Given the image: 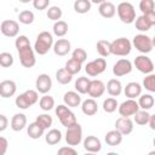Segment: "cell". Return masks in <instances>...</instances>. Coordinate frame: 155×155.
Instances as JSON below:
<instances>
[{
  "label": "cell",
  "instance_id": "54",
  "mask_svg": "<svg viewBox=\"0 0 155 155\" xmlns=\"http://www.w3.org/2000/svg\"><path fill=\"white\" fill-rule=\"evenodd\" d=\"M19 2H22V4H28V2H30V1H33V0H18Z\"/></svg>",
  "mask_w": 155,
  "mask_h": 155
},
{
  "label": "cell",
  "instance_id": "16",
  "mask_svg": "<svg viewBox=\"0 0 155 155\" xmlns=\"http://www.w3.org/2000/svg\"><path fill=\"white\" fill-rule=\"evenodd\" d=\"M105 92V85L102 80H91L90 81V85H88V90H87V94L91 97V98H99L104 94Z\"/></svg>",
  "mask_w": 155,
  "mask_h": 155
},
{
  "label": "cell",
  "instance_id": "17",
  "mask_svg": "<svg viewBox=\"0 0 155 155\" xmlns=\"http://www.w3.org/2000/svg\"><path fill=\"white\" fill-rule=\"evenodd\" d=\"M115 130H117L122 136H127L133 131V121L130 117L120 116L115 121Z\"/></svg>",
  "mask_w": 155,
  "mask_h": 155
},
{
  "label": "cell",
  "instance_id": "11",
  "mask_svg": "<svg viewBox=\"0 0 155 155\" xmlns=\"http://www.w3.org/2000/svg\"><path fill=\"white\" fill-rule=\"evenodd\" d=\"M133 64H134V67H136V69H137L138 71H140V73H143V74H145V75L154 71V63H153V61H151L148 56H145V54H139V56H137V57L134 58V61H133Z\"/></svg>",
  "mask_w": 155,
  "mask_h": 155
},
{
  "label": "cell",
  "instance_id": "37",
  "mask_svg": "<svg viewBox=\"0 0 155 155\" xmlns=\"http://www.w3.org/2000/svg\"><path fill=\"white\" fill-rule=\"evenodd\" d=\"M81 68H82V64L79 63L78 61L73 59V58L68 59L67 63H65V65H64V69H65L69 74H71L73 76H74L75 74H78V73H80V71H81Z\"/></svg>",
  "mask_w": 155,
  "mask_h": 155
},
{
  "label": "cell",
  "instance_id": "12",
  "mask_svg": "<svg viewBox=\"0 0 155 155\" xmlns=\"http://www.w3.org/2000/svg\"><path fill=\"white\" fill-rule=\"evenodd\" d=\"M138 110H139V105L137 101L132 98H128L125 102H122L120 105H117V111L120 116H125V117L133 116Z\"/></svg>",
  "mask_w": 155,
  "mask_h": 155
},
{
  "label": "cell",
  "instance_id": "23",
  "mask_svg": "<svg viewBox=\"0 0 155 155\" xmlns=\"http://www.w3.org/2000/svg\"><path fill=\"white\" fill-rule=\"evenodd\" d=\"M81 111L87 116H93L98 111V104L94 98H88L81 102Z\"/></svg>",
  "mask_w": 155,
  "mask_h": 155
},
{
  "label": "cell",
  "instance_id": "20",
  "mask_svg": "<svg viewBox=\"0 0 155 155\" xmlns=\"http://www.w3.org/2000/svg\"><path fill=\"white\" fill-rule=\"evenodd\" d=\"M17 91V85L13 80H4L0 82V96L2 98H10L15 96Z\"/></svg>",
  "mask_w": 155,
  "mask_h": 155
},
{
  "label": "cell",
  "instance_id": "53",
  "mask_svg": "<svg viewBox=\"0 0 155 155\" xmlns=\"http://www.w3.org/2000/svg\"><path fill=\"white\" fill-rule=\"evenodd\" d=\"M91 1V4H102V2H104V1H107V0H90Z\"/></svg>",
  "mask_w": 155,
  "mask_h": 155
},
{
  "label": "cell",
  "instance_id": "24",
  "mask_svg": "<svg viewBox=\"0 0 155 155\" xmlns=\"http://www.w3.org/2000/svg\"><path fill=\"white\" fill-rule=\"evenodd\" d=\"M10 125H11L12 131L19 132V131H22L27 126V116L23 113H17V114H15L12 116Z\"/></svg>",
  "mask_w": 155,
  "mask_h": 155
},
{
  "label": "cell",
  "instance_id": "3",
  "mask_svg": "<svg viewBox=\"0 0 155 155\" xmlns=\"http://www.w3.org/2000/svg\"><path fill=\"white\" fill-rule=\"evenodd\" d=\"M131 44H132V46H134V48L137 51H139L143 54H147L153 51L155 40L147 34H137V35H134Z\"/></svg>",
  "mask_w": 155,
  "mask_h": 155
},
{
  "label": "cell",
  "instance_id": "51",
  "mask_svg": "<svg viewBox=\"0 0 155 155\" xmlns=\"http://www.w3.org/2000/svg\"><path fill=\"white\" fill-rule=\"evenodd\" d=\"M8 126V119L6 117V115L0 114V132H4Z\"/></svg>",
  "mask_w": 155,
  "mask_h": 155
},
{
  "label": "cell",
  "instance_id": "40",
  "mask_svg": "<svg viewBox=\"0 0 155 155\" xmlns=\"http://www.w3.org/2000/svg\"><path fill=\"white\" fill-rule=\"evenodd\" d=\"M35 121H36L40 126H42L45 130L50 128V127L52 126V124H53V119H52V116H51L50 114H46V113L38 115L36 119H35Z\"/></svg>",
  "mask_w": 155,
  "mask_h": 155
},
{
  "label": "cell",
  "instance_id": "48",
  "mask_svg": "<svg viewBox=\"0 0 155 155\" xmlns=\"http://www.w3.org/2000/svg\"><path fill=\"white\" fill-rule=\"evenodd\" d=\"M50 5V0H33V6L35 10H46Z\"/></svg>",
  "mask_w": 155,
  "mask_h": 155
},
{
  "label": "cell",
  "instance_id": "50",
  "mask_svg": "<svg viewBox=\"0 0 155 155\" xmlns=\"http://www.w3.org/2000/svg\"><path fill=\"white\" fill-rule=\"evenodd\" d=\"M7 148H8V142L5 137H1L0 136V155H5L6 151H7Z\"/></svg>",
  "mask_w": 155,
  "mask_h": 155
},
{
  "label": "cell",
  "instance_id": "36",
  "mask_svg": "<svg viewBox=\"0 0 155 155\" xmlns=\"http://www.w3.org/2000/svg\"><path fill=\"white\" fill-rule=\"evenodd\" d=\"M56 80L61 85H68L73 80V75L69 74L64 68H61L56 71Z\"/></svg>",
  "mask_w": 155,
  "mask_h": 155
},
{
  "label": "cell",
  "instance_id": "8",
  "mask_svg": "<svg viewBox=\"0 0 155 155\" xmlns=\"http://www.w3.org/2000/svg\"><path fill=\"white\" fill-rule=\"evenodd\" d=\"M18 51V57H19V62L24 68H33L36 63V58H35V51L34 48H31L30 45L21 47L17 50Z\"/></svg>",
  "mask_w": 155,
  "mask_h": 155
},
{
  "label": "cell",
  "instance_id": "25",
  "mask_svg": "<svg viewBox=\"0 0 155 155\" xmlns=\"http://www.w3.org/2000/svg\"><path fill=\"white\" fill-rule=\"evenodd\" d=\"M98 12L103 18H113L116 13V7L113 2L110 1H104L102 4H99L98 7Z\"/></svg>",
  "mask_w": 155,
  "mask_h": 155
},
{
  "label": "cell",
  "instance_id": "35",
  "mask_svg": "<svg viewBox=\"0 0 155 155\" xmlns=\"http://www.w3.org/2000/svg\"><path fill=\"white\" fill-rule=\"evenodd\" d=\"M90 81H91V80H90L88 78H86V76H80V78H78V80L75 81V85H74L76 92H79L80 94L87 93Z\"/></svg>",
  "mask_w": 155,
  "mask_h": 155
},
{
  "label": "cell",
  "instance_id": "4",
  "mask_svg": "<svg viewBox=\"0 0 155 155\" xmlns=\"http://www.w3.org/2000/svg\"><path fill=\"white\" fill-rule=\"evenodd\" d=\"M116 13L119 19L125 24H131L136 19V10L134 6L128 1H122L116 7Z\"/></svg>",
  "mask_w": 155,
  "mask_h": 155
},
{
  "label": "cell",
  "instance_id": "49",
  "mask_svg": "<svg viewBox=\"0 0 155 155\" xmlns=\"http://www.w3.org/2000/svg\"><path fill=\"white\" fill-rule=\"evenodd\" d=\"M58 155H68V154H71V155H76L78 154V150L74 149V147L71 145H68V147H62L58 149L57 151Z\"/></svg>",
  "mask_w": 155,
  "mask_h": 155
},
{
  "label": "cell",
  "instance_id": "30",
  "mask_svg": "<svg viewBox=\"0 0 155 155\" xmlns=\"http://www.w3.org/2000/svg\"><path fill=\"white\" fill-rule=\"evenodd\" d=\"M138 105H139V109H143V110H149L154 107V97L153 94L150 93H145V94H140L139 96V99H138Z\"/></svg>",
  "mask_w": 155,
  "mask_h": 155
},
{
  "label": "cell",
  "instance_id": "46",
  "mask_svg": "<svg viewBox=\"0 0 155 155\" xmlns=\"http://www.w3.org/2000/svg\"><path fill=\"white\" fill-rule=\"evenodd\" d=\"M71 58L75 59V61H78L79 63L82 64V63L87 59V53H86V51H85L84 48L78 47V48H75V50L73 51V53H71Z\"/></svg>",
  "mask_w": 155,
  "mask_h": 155
},
{
  "label": "cell",
  "instance_id": "7",
  "mask_svg": "<svg viewBox=\"0 0 155 155\" xmlns=\"http://www.w3.org/2000/svg\"><path fill=\"white\" fill-rule=\"evenodd\" d=\"M65 142L68 145L76 147L82 142V127L80 124H74L67 127L65 132Z\"/></svg>",
  "mask_w": 155,
  "mask_h": 155
},
{
  "label": "cell",
  "instance_id": "6",
  "mask_svg": "<svg viewBox=\"0 0 155 155\" xmlns=\"http://www.w3.org/2000/svg\"><path fill=\"white\" fill-rule=\"evenodd\" d=\"M54 113L58 117V120L61 121V124L67 128L74 124H76V117H75V114L70 110L69 107H67L65 104H58L54 109Z\"/></svg>",
  "mask_w": 155,
  "mask_h": 155
},
{
  "label": "cell",
  "instance_id": "28",
  "mask_svg": "<svg viewBox=\"0 0 155 155\" xmlns=\"http://www.w3.org/2000/svg\"><path fill=\"white\" fill-rule=\"evenodd\" d=\"M27 133L31 139H39L40 137L44 136L45 133V128L42 126H40L36 121L29 124V126H27Z\"/></svg>",
  "mask_w": 155,
  "mask_h": 155
},
{
  "label": "cell",
  "instance_id": "1",
  "mask_svg": "<svg viewBox=\"0 0 155 155\" xmlns=\"http://www.w3.org/2000/svg\"><path fill=\"white\" fill-rule=\"evenodd\" d=\"M53 35L50 31H41L36 36L35 44H34V51L39 56H45L53 46Z\"/></svg>",
  "mask_w": 155,
  "mask_h": 155
},
{
  "label": "cell",
  "instance_id": "29",
  "mask_svg": "<svg viewBox=\"0 0 155 155\" xmlns=\"http://www.w3.org/2000/svg\"><path fill=\"white\" fill-rule=\"evenodd\" d=\"M62 140V132L58 128H51L45 134V142L48 145H56Z\"/></svg>",
  "mask_w": 155,
  "mask_h": 155
},
{
  "label": "cell",
  "instance_id": "34",
  "mask_svg": "<svg viewBox=\"0 0 155 155\" xmlns=\"http://www.w3.org/2000/svg\"><path fill=\"white\" fill-rule=\"evenodd\" d=\"M91 1L90 0H75L74 1V11L76 13H80V15H84V13H87L90 10H91Z\"/></svg>",
  "mask_w": 155,
  "mask_h": 155
},
{
  "label": "cell",
  "instance_id": "2",
  "mask_svg": "<svg viewBox=\"0 0 155 155\" xmlns=\"http://www.w3.org/2000/svg\"><path fill=\"white\" fill-rule=\"evenodd\" d=\"M39 101V92L36 90H27L23 93H21L18 97L15 99V104L17 108L25 110L34 105Z\"/></svg>",
  "mask_w": 155,
  "mask_h": 155
},
{
  "label": "cell",
  "instance_id": "22",
  "mask_svg": "<svg viewBox=\"0 0 155 155\" xmlns=\"http://www.w3.org/2000/svg\"><path fill=\"white\" fill-rule=\"evenodd\" d=\"M142 85L136 82V81H131L126 85V87L124 88V93L127 98H132L136 99L137 97H139L142 94Z\"/></svg>",
  "mask_w": 155,
  "mask_h": 155
},
{
  "label": "cell",
  "instance_id": "10",
  "mask_svg": "<svg viewBox=\"0 0 155 155\" xmlns=\"http://www.w3.org/2000/svg\"><path fill=\"white\" fill-rule=\"evenodd\" d=\"M133 23H134L137 30L148 31V30L151 29L153 25H155V12L154 13H148V15H140V16L136 17Z\"/></svg>",
  "mask_w": 155,
  "mask_h": 155
},
{
  "label": "cell",
  "instance_id": "33",
  "mask_svg": "<svg viewBox=\"0 0 155 155\" xmlns=\"http://www.w3.org/2000/svg\"><path fill=\"white\" fill-rule=\"evenodd\" d=\"M96 48H97V52L99 53L101 57H108L111 54V51H110V41L108 40H98L97 41V45H96Z\"/></svg>",
  "mask_w": 155,
  "mask_h": 155
},
{
  "label": "cell",
  "instance_id": "21",
  "mask_svg": "<svg viewBox=\"0 0 155 155\" xmlns=\"http://www.w3.org/2000/svg\"><path fill=\"white\" fill-rule=\"evenodd\" d=\"M63 102L69 108H78L81 104V96L76 91H68L63 96Z\"/></svg>",
  "mask_w": 155,
  "mask_h": 155
},
{
  "label": "cell",
  "instance_id": "47",
  "mask_svg": "<svg viewBox=\"0 0 155 155\" xmlns=\"http://www.w3.org/2000/svg\"><path fill=\"white\" fill-rule=\"evenodd\" d=\"M28 45H30V41H29V39L25 36V35H17L16 36V41H15V46H16V48L18 50V48H21V47H24V46H28Z\"/></svg>",
  "mask_w": 155,
  "mask_h": 155
},
{
  "label": "cell",
  "instance_id": "42",
  "mask_svg": "<svg viewBox=\"0 0 155 155\" xmlns=\"http://www.w3.org/2000/svg\"><path fill=\"white\" fill-rule=\"evenodd\" d=\"M34 19H35L34 12H33V11H29V10H24V11L19 12V15H18V21H19V23L25 24V25L31 24V23L34 22Z\"/></svg>",
  "mask_w": 155,
  "mask_h": 155
},
{
  "label": "cell",
  "instance_id": "43",
  "mask_svg": "<svg viewBox=\"0 0 155 155\" xmlns=\"http://www.w3.org/2000/svg\"><path fill=\"white\" fill-rule=\"evenodd\" d=\"M117 105H119L117 101L114 97H109V98L104 99V102H103V110L108 114H111L117 109Z\"/></svg>",
  "mask_w": 155,
  "mask_h": 155
},
{
  "label": "cell",
  "instance_id": "38",
  "mask_svg": "<svg viewBox=\"0 0 155 155\" xmlns=\"http://www.w3.org/2000/svg\"><path fill=\"white\" fill-rule=\"evenodd\" d=\"M150 114L148 113V110H143L139 109L134 115H133V122H136L139 126H144L148 125V120H149Z\"/></svg>",
  "mask_w": 155,
  "mask_h": 155
},
{
  "label": "cell",
  "instance_id": "18",
  "mask_svg": "<svg viewBox=\"0 0 155 155\" xmlns=\"http://www.w3.org/2000/svg\"><path fill=\"white\" fill-rule=\"evenodd\" d=\"M84 149L88 153H98L102 150V142L96 136H87L82 142Z\"/></svg>",
  "mask_w": 155,
  "mask_h": 155
},
{
  "label": "cell",
  "instance_id": "26",
  "mask_svg": "<svg viewBox=\"0 0 155 155\" xmlns=\"http://www.w3.org/2000/svg\"><path fill=\"white\" fill-rule=\"evenodd\" d=\"M105 90H107V92H108L111 97H117V96H120L121 92H122V84H121V81L117 80V79H110V80L107 82Z\"/></svg>",
  "mask_w": 155,
  "mask_h": 155
},
{
  "label": "cell",
  "instance_id": "5",
  "mask_svg": "<svg viewBox=\"0 0 155 155\" xmlns=\"http://www.w3.org/2000/svg\"><path fill=\"white\" fill-rule=\"evenodd\" d=\"M132 44L127 38H117L110 42V51L111 54L119 57H126L131 53Z\"/></svg>",
  "mask_w": 155,
  "mask_h": 155
},
{
  "label": "cell",
  "instance_id": "14",
  "mask_svg": "<svg viewBox=\"0 0 155 155\" xmlns=\"http://www.w3.org/2000/svg\"><path fill=\"white\" fill-rule=\"evenodd\" d=\"M0 31L7 38H16L19 33V24L13 19H5L0 24Z\"/></svg>",
  "mask_w": 155,
  "mask_h": 155
},
{
  "label": "cell",
  "instance_id": "41",
  "mask_svg": "<svg viewBox=\"0 0 155 155\" xmlns=\"http://www.w3.org/2000/svg\"><path fill=\"white\" fill-rule=\"evenodd\" d=\"M139 10L142 11V15L154 13L155 12V2H154V0H140L139 1Z\"/></svg>",
  "mask_w": 155,
  "mask_h": 155
},
{
  "label": "cell",
  "instance_id": "13",
  "mask_svg": "<svg viewBox=\"0 0 155 155\" xmlns=\"http://www.w3.org/2000/svg\"><path fill=\"white\" fill-rule=\"evenodd\" d=\"M132 69H133L132 62L127 58H121V59L116 61V63L113 65V74L116 78H121V76L130 74L132 71Z\"/></svg>",
  "mask_w": 155,
  "mask_h": 155
},
{
  "label": "cell",
  "instance_id": "31",
  "mask_svg": "<svg viewBox=\"0 0 155 155\" xmlns=\"http://www.w3.org/2000/svg\"><path fill=\"white\" fill-rule=\"evenodd\" d=\"M39 107H40V109L44 110V111H50V110H52V109L54 108V98H53L52 96L45 93V94L40 98V101H39Z\"/></svg>",
  "mask_w": 155,
  "mask_h": 155
},
{
  "label": "cell",
  "instance_id": "45",
  "mask_svg": "<svg viewBox=\"0 0 155 155\" xmlns=\"http://www.w3.org/2000/svg\"><path fill=\"white\" fill-rule=\"evenodd\" d=\"M0 65L2 68H10L13 65V56L10 52L0 53Z\"/></svg>",
  "mask_w": 155,
  "mask_h": 155
},
{
  "label": "cell",
  "instance_id": "15",
  "mask_svg": "<svg viewBox=\"0 0 155 155\" xmlns=\"http://www.w3.org/2000/svg\"><path fill=\"white\" fill-rule=\"evenodd\" d=\"M35 87H36V91L39 93L45 94V93L50 92L52 88V80H51L50 75L45 74V73L39 74L36 80H35Z\"/></svg>",
  "mask_w": 155,
  "mask_h": 155
},
{
  "label": "cell",
  "instance_id": "9",
  "mask_svg": "<svg viewBox=\"0 0 155 155\" xmlns=\"http://www.w3.org/2000/svg\"><path fill=\"white\" fill-rule=\"evenodd\" d=\"M107 69V61L104 57H101V58H96L91 62H88L86 65H85V71L88 76H98L101 75L102 73H104Z\"/></svg>",
  "mask_w": 155,
  "mask_h": 155
},
{
  "label": "cell",
  "instance_id": "32",
  "mask_svg": "<svg viewBox=\"0 0 155 155\" xmlns=\"http://www.w3.org/2000/svg\"><path fill=\"white\" fill-rule=\"evenodd\" d=\"M52 30H53V34H54L56 36L63 38V36H65L67 33H68V24H67L65 21H62V19L56 21L54 24H53Z\"/></svg>",
  "mask_w": 155,
  "mask_h": 155
},
{
  "label": "cell",
  "instance_id": "52",
  "mask_svg": "<svg viewBox=\"0 0 155 155\" xmlns=\"http://www.w3.org/2000/svg\"><path fill=\"white\" fill-rule=\"evenodd\" d=\"M148 125L151 130H155V114H150L149 120H148Z\"/></svg>",
  "mask_w": 155,
  "mask_h": 155
},
{
  "label": "cell",
  "instance_id": "39",
  "mask_svg": "<svg viewBox=\"0 0 155 155\" xmlns=\"http://www.w3.org/2000/svg\"><path fill=\"white\" fill-rule=\"evenodd\" d=\"M46 16L48 19L56 22V21H59L63 16V11L59 6H50L47 7V12H46Z\"/></svg>",
  "mask_w": 155,
  "mask_h": 155
},
{
  "label": "cell",
  "instance_id": "44",
  "mask_svg": "<svg viewBox=\"0 0 155 155\" xmlns=\"http://www.w3.org/2000/svg\"><path fill=\"white\" fill-rule=\"evenodd\" d=\"M143 87L150 93L155 92V74L150 73L145 75V78L143 79Z\"/></svg>",
  "mask_w": 155,
  "mask_h": 155
},
{
  "label": "cell",
  "instance_id": "19",
  "mask_svg": "<svg viewBox=\"0 0 155 155\" xmlns=\"http://www.w3.org/2000/svg\"><path fill=\"white\" fill-rule=\"evenodd\" d=\"M70 48H71V45H70L69 40H67V39H58L57 41L53 42V46H52L54 54L61 56V57L67 56L70 52Z\"/></svg>",
  "mask_w": 155,
  "mask_h": 155
},
{
  "label": "cell",
  "instance_id": "27",
  "mask_svg": "<svg viewBox=\"0 0 155 155\" xmlns=\"http://www.w3.org/2000/svg\"><path fill=\"white\" fill-rule=\"evenodd\" d=\"M104 140H105V143L109 147H116V145H120L121 144V142H122V134L117 130H111V131L107 132V134L104 137Z\"/></svg>",
  "mask_w": 155,
  "mask_h": 155
}]
</instances>
